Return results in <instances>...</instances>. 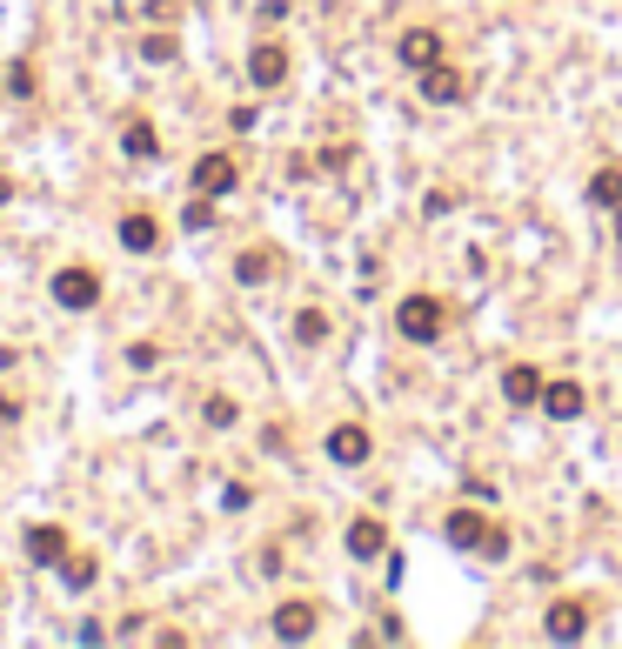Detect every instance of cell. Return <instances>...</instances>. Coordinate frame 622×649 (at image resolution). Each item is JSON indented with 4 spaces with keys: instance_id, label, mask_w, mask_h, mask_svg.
<instances>
[{
    "instance_id": "6da1fadb",
    "label": "cell",
    "mask_w": 622,
    "mask_h": 649,
    "mask_svg": "<svg viewBox=\"0 0 622 649\" xmlns=\"http://www.w3.org/2000/svg\"><path fill=\"white\" fill-rule=\"evenodd\" d=\"M441 321H449V308H441L435 295H408V301L395 308V329H402L408 342H435V336H441Z\"/></svg>"
},
{
    "instance_id": "7a4b0ae2",
    "label": "cell",
    "mask_w": 622,
    "mask_h": 649,
    "mask_svg": "<svg viewBox=\"0 0 622 649\" xmlns=\"http://www.w3.org/2000/svg\"><path fill=\"white\" fill-rule=\"evenodd\" d=\"M234 188H241V161H234V154H201V161H195V195L221 201V195H234Z\"/></svg>"
},
{
    "instance_id": "3957f363",
    "label": "cell",
    "mask_w": 622,
    "mask_h": 649,
    "mask_svg": "<svg viewBox=\"0 0 622 649\" xmlns=\"http://www.w3.org/2000/svg\"><path fill=\"white\" fill-rule=\"evenodd\" d=\"M422 101H435V108H456V101H469V74H462V67H449V61L422 67Z\"/></svg>"
},
{
    "instance_id": "277c9868",
    "label": "cell",
    "mask_w": 622,
    "mask_h": 649,
    "mask_svg": "<svg viewBox=\"0 0 622 649\" xmlns=\"http://www.w3.org/2000/svg\"><path fill=\"white\" fill-rule=\"evenodd\" d=\"M54 301H61L67 315L95 308V301H101V275H95V268H61V275H54Z\"/></svg>"
},
{
    "instance_id": "5b68a950",
    "label": "cell",
    "mask_w": 622,
    "mask_h": 649,
    "mask_svg": "<svg viewBox=\"0 0 622 649\" xmlns=\"http://www.w3.org/2000/svg\"><path fill=\"white\" fill-rule=\"evenodd\" d=\"M328 455H335L341 469H362V462L375 455V442H369L362 422H341V429H328Z\"/></svg>"
},
{
    "instance_id": "8992f818",
    "label": "cell",
    "mask_w": 622,
    "mask_h": 649,
    "mask_svg": "<svg viewBox=\"0 0 622 649\" xmlns=\"http://www.w3.org/2000/svg\"><path fill=\"white\" fill-rule=\"evenodd\" d=\"M248 80H254V88H282V80H288V47L282 41H261L248 54Z\"/></svg>"
},
{
    "instance_id": "52a82bcc",
    "label": "cell",
    "mask_w": 622,
    "mask_h": 649,
    "mask_svg": "<svg viewBox=\"0 0 622 649\" xmlns=\"http://www.w3.org/2000/svg\"><path fill=\"white\" fill-rule=\"evenodd\" d=\"M543 629H549L556 642H576V636L589 629V609H582L576 596H563V603H549V616H543Z\"/></svg>"
},
{
    "instance_id": "ba28073f",
    "label": "cell",
    "mask_w": 622,
    "mask_h": 649,
    "mask_svg": "<svg viewBox=\"0 0 622 649\" xmlns=\"http://www.w3.org/2000/svg\"><path fill=\"white\" fill-rule=\"evenodd\" d=\"M582 402H589L582 382H543V409H549L556 422H576V416H582Z\"/></svg>"
},
{
    "instance_id": "9c48e42d",
    "label": "cell",
    "mask_w": 622,
    "mask_h": 649,
    "mask_svg": "<svg viewBox=\"0 0 622 649\" xmlns=\"http://www.w3.org/2000/svg\"><path fill=\"white\" fill-rule=\"evenodd\" d=\"M441 536H449L456 549H482L489 542V522H482V509H456L449 522H441Z\"/></svg>"
},
{
    "instance_id": "30bf717a",
    "label": "cell",
    "mask_w": 622,
    "mask_h": 649,
    "mask_svg": "<svg viewBox=\"0 0 622 649\" xmlns=\"http://www.w3.org/2000/svg\"><path fill=\"white\" fill-rule=\"evenodd\" d=\"M121 249L154 255V249H161V221H154V215H121Z\"/></svg>"
},
{
    "instance_id": "8fae6325",
    "label": "cell",
    "mask_w": 622,
    "mask_h": 649,
    "mask_svg": "<svg viewBox=\"0 0 622 649\" xmlns=\"http://www.w3.org/2000/svg\"><path fill=\"white\" fill-rule=\"evenodd\" d=\"M502 395L515 402V409H522V402H543V375L528 369V362H509L502 369Z\"/></svg>"
},
{
    "instance_id": "7c38bea8",
    "label": "cell",
    "mask_w": 622,
    "mask_h": 649,
    "mask_svg": "<svg viewBox=\"0 0 622 649\" xmlns=\"http://www.w3.org/2000/svg\"><path fill=\"white\" fill-rule=\"evenodd\" d=\"M275 636L282 642H308L315 636V603H282L275 609Z\"/></svg>"
},
{
    "instance_id": "4fadbf2b",
    "label": "cell",
    "mask_w": 622,
    "mask_h": 649,
    "mask_svg": "<svg viewBox=\"0 0 622 649\" xmlns=\"http://www.w3.org/2000/svg\"><path fill=\"white\" fill-rule=\"evenodd\" d=\"M402 61H408V67H435V61H441V34H435V28H408V34H402Z\"/></svg>"
},
{
    "instance_id": "5bb4252c",
    "label": "cell",
    "mask_w": 622,
    "mask_h": 649,
    "mask_svg": "<svg viewBox=\"0 0 622 649\" xmlns=\"http://www.w3.org/2000/svg\"><path fill=\"white\" fill-rule=\"evenodd\" d=\"M382 549H389V529H382L375 516L348 522V556H362V562H369V556H382Z\"/></svg>"
},
{
    "instance_id": "9a60e30c",
    "label": "cell",
    "mask_w": 622,
    "mask_h": 649,
    "mask_svg": "<svg viewBox=\"0 0 622 649\" xmlns=\"http://www.w3.org/2000/svg\"><path fill=\"white\" fill-rule=\"evenodd\" d=\"M28 556H34V562H54V570H61V556H67V536H61L54 522H41V529H28Z\"/></svg>"
},
{
    "instance_id": "2e32d148",
    "label": "cell",
    "mask_w": 622,
    "mask_h": 649,
    "mask_svg": "<svg viewBox=\"0 0 622 649\" xmlns=\"http://www.w3.org/2000/svg\"><path fill=\"white\" fill-rule=\"evenodd\" d=\"M121 147H128L134 161H154V154H161V134H154L148 121H128V128H121Z\"/></svg>"
},
{
    "instance_id": "e0dca14e",
    "label": "cell",
    "mask_w": 622,
    "mask_h": 649,
    "mask_svg": "<svg viewBox=\"0 0 622 649\" xmlns=\"http://www.w3.org/2000/svg\"><path fill=\"white\" fill-rule=\"evenodd\" d=\"M589 201L596 208H622V168H596L589 175Z\"/></svg>"
},
{
    "instance_id": "ac0fdd59",
    "label": "cell",
    "mask_w": 622,
    "mask_h": 649,
    "mask_svg": "<svg viewBox=\"0 0 622 649\" xmlns=\"http://www.w3.org/2000/svg\"><path fill=\"white\" fill-rule=\"evenodd\" d=\"M95 576H101L95 556H61V583H67V590H95Z\"/></svg>"
},
{
    "instance_id": "d6986e66",
    "label": "cell",
    "mask_w": 622,
    "mask_h": 649,
    "mask_svg": "<svg viewBox=\"0 0 622 649\" xmlns=\"http://www.w3.org/2000/svg\"><path fill=\"white\" fill-rule=\"evenodd\" d=\"M275 275V255L254 249V255H234V282H269Z\"/></svg>"
},
{
    "instance_id": "ffe728a7",
    "label": "cell",
    "mask_w": 622,
    "mask_h": 649,
    "mask_svg": "<svg viewBox=\"0 0 622 649\" xmlns=\"http://www.w3.org/2000/svg\"><path fill=\"white\" fill-rule=\"evenodd\" d=\"M295 342H328V315L321 308H302L295 315Z\"/></svg>"
},
{
    "instance_id": "44dd1931",
    "label": "cell",
    "mask_w": 622,
    "mask_h": 649,
    "mask_svg": "<svg viewBox=\"0 0 622 649\" xmlns=\"http://www.w3.org/2000/svg\"><path fill=\"white\" fill-rule=\"evenodd\" d=\"M201 416H208V429H234V422H241L234 395H208V409H201Z\"/></svg>"
},
{
    "instance_id": "7402d4cb",
    "label": "cell",
    "mask_w": 622,
    "mask_h": 649,
    "mask_svg": "<svg viewBox=\"0 0 622 649\" xmlns=\"http://www.w3.org/2000/svg\"><path fill=\"white\" fill-rule=\"evenodd\" d=\"M8 95H14V101H34V67H28V61L8 67Z\"/></svg>"
},
{
    "instance_id": "603a6c76",
    "label": "cell",
    "mask_w": 622,
    "mask_h": 649,
    "mask_svg": "<svg viewBox=\"0 0 622 649\" xmlns=\"http://www.w3.org/2000/svg\"><path fill=\"white\" fill-rule=\"evenodd\" d=\"M174 54H182V41H174V34H148L141 41V61H174Z\"/></svg>"
},
{
    "instance_id": "cb8c5ba5",
    "label": "cell",
    "mask_w": 622,
    "mask_h": 649,
    "mask_svg": "<svg viewBox=\"0 0 622 649\" xmlns=\"http://www.w3.org/2000/svg\"><path fill=\"white\" fill-rule=\"evenodd\" d=\"M154 362H161V342H134L128 349V369H154Z\"/></svg>"
},
{
    "instance_id": "d4e9b609",
    "label": "cell",
    "mask_w": 622,
    "mask_h": 649,
    "mask_svg": "<svg viewBox=\"0 0 622 649\" xmlns=\"http://www.w3.org/2000/svg\"><path fill=\"white\" fill-rule=\"evenodd\" d=\"M208 221H215V201H208V195H195V201H188V228H208Z\"/></svg>"
},
{
    "instance_id": "484cf974",
    "label": "cell",
    "mask_w": 622,
    "mask_h": 649,
    "mask_svg": "<svg viewBox=\"0 0 622 649\" xmlns=\"http://www.w3.org/2000/svg\"><path fill=\"white\" fill-rule=\"evenodd\" d=\"M8 195H14V182H8V175H0V208H8Z\"/></svg>"
},
{
    "instance_id": "4316f807",
    "label": "cell",
    "mask_w": 622,
    "mask_h": 649,
    "mask_svg": "<svg viewBox=\"0 0 622 649\" xmlns=\"http://www.w3.org/2000/svg\"><path fill=\"white\" fill-rule=\"evenodd\" d=\"M615 241H622V208H615Z\"/></svg>"
}]
</instances>
